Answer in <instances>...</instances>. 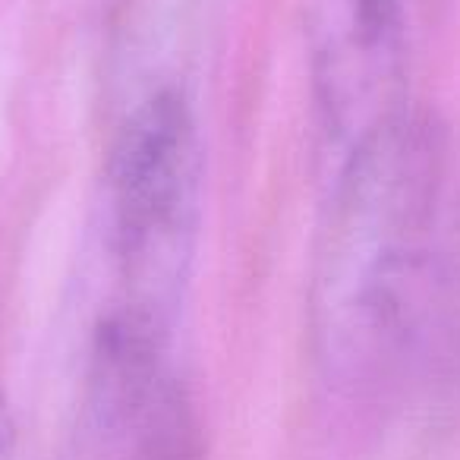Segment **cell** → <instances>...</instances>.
Listing matches in <instances>:
<instances>
[{
	"mask_svg": "<svg viewBox=\"0 0 460 460\" xmlns=\"http://www.w3.org/2000/svg\"><path fill=\"white\" fill-rule=\"evenodd\" d=\"M445 133L407 111L350 148L313 275L325 382L391 407L432 382L460 338V208Z\"/></svg>",
	"mask_w": 460,
	"mask_h": 460,
	"instance_id": "obj_1",
	"label": "cell"
},
{
	"mask_svg": "<svg viewBox=\"0 0 460 460\" xmlns=\"http://www.w3.org/2000/svg\"><path fill=\"white\" fill-rule=\"evenodd\" d=\"M202 155L186 98L155 92L123 120L108 161V230L120 303L171 332L199 227Z\"/></svg>",
	"mask_w": 460,
	"mask_h": 460,
	"instance_id": "obj_2",
	"label": "cell"
},
{
	"mask_svg": "<svg viewBox=\"0 0 460 460\" xmlns=\"http://www.w3.org/2000/svg\"><path fill=\"white\" fill-rule=\"evenodd\" d=\"M309 58L328 129L347 146L401 114V4L309 0Z\"/></svg>",
	"mask_w": 460,
	"mask_h": 460,
	"instance_id": "obj_3",
	"label": "cell"
},
{
	"mask_svg": "<svg viewBox=\"0 0 460 460\" xmlns=\"http://www.w3.org/2000/svg\"><path fill=\"white\" fill-rule=\"evenodd\" d=\"M123 438L129 441L133 460H208L192 401L173 376L155 385Z\"/></svg>",
	"mask_w": 460,
	"mask_h": 460,
	"instance_id": "obj_4",
	"label": "cell"
},
{
	"mask_svg": "<svg viewBox=\"0 0 460 460\" xmlns=\"http://www.w3.org/2000/svg\"><path fill=\"white\" fill-rule=\"evenodd\" d=\"M0 460H16V422L0 394Z\"/></svg>",
	"mask_w": 460,
	"mask_h": 460,
	"instance_id": "obj_5",
	"label": "cell"
}]
</instances>
